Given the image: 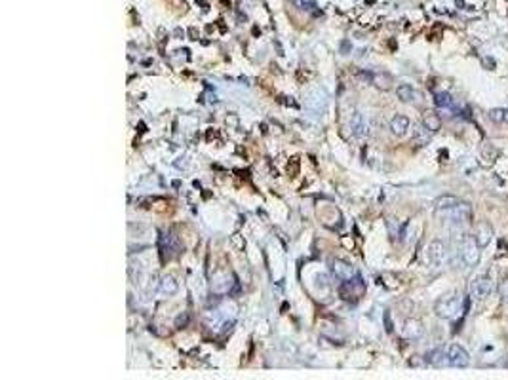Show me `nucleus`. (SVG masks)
I'll use <instances>...</instances> for the list:
<instances>
[{
    "instance_id": "f257e3e1",
    "label": "nucleus",
    "mask_w": 508,
    "mask_h": 380,
    "mask_svg": "<svg viewBox=\"0 0 508 380\" xmlns=\"http://www.w3.org/2000/svg\"><path fill=\"white\" fill-rule=\"evenodd\" d=\"M466 304L463 299H461V295L459 293H449V295H443L442 299H438L434 304V312L438 317H442V319H457L461 314H463V310H466Z\"/></svg>"
},
{
    "instance_id": "f03ea898",
    "label": "nucleus",
    "mask_w": 508,
    "mask_h": 380,
    "mask_svg": "<svg viewBox=\"0 0 508 380\" xmlns=\"http://www.w3.org/2000/svg\"><path fill=\"white\" fill-rule=\"evenodd\" d=\"M436 215L447 219V222H453V224H470L472 222V206L468 201H461L457 203L455 208L449 209H436Z\"/></svg>"
},
{
    "instance_id": "7ed1b4c3",
    "label": "nucleus",
    "mask_w": 508,
    "mask_h": 380,
    "mask_svg": "<svg viewBox=\"0 0 508 380\" xmlns=\"http://www.w3.org/2000/svg\"><path fill=\"white\" fill-rule=\"evenodd\" d=\"M459 253H461V258L468 268H474V266L479 262V257H482V245L478 244V240L474 238V234H466L461 240V245H459Z\"/></svg>"
},
{
    "instance_id": "20e7f679",
    "label": "nucleus",
    "mask_w": 508,
    "mask_h": 380,
    "mask_svg": "<svg viewBox=\"0 0 508 380\" xmlns=\"http://www.w3.org/2000/svg\"><path fill=\"white\" fill-rule=\"evenodd\" d=\"M365 293V285L360 276H356L352 280L343 281L339 285V297L343 301H358L362 295Z\"/></svg>"
},
{
    "instance_id": "39448f33",
    "label": "nucleus",
    "mask_w": 508,
    "mask_h": 380,
    "mask_svg": "<svg viewBox=\"0 0 508 380\" xmlns=\"http://www.w3.org/2000/svg\"><path fill=\"white\" fill-rule=\"evenodd\" d=\"M470 297L478 299V301H486L487 297L493 291V280L489 276H478L470 281Z\"/></svg>"
},
{
    "instance_id": "423d86ee",
    "label": "nucleus",
    "mask_w": 508,
    "mask_h": 380,
    "mask_svg": "<svg viewBox=\"0 0 508 380\" xmlns=\"http://www.w3.org/2000/svg\"><path fill=\"white\" fill-rule=\"evenodd\" d=\"M329 268H331V274H333L335 278L341 281L352 280V278L358 276L354 266L350 265V262H347V260H343V258H331L329 260Z\"/></svg>"
},
{
    "instance_id": "0eeeda50",
    "label": "nucleus",
    "mask_w": 508,
    "mask_h": 380,
    "mask_svg": "<svg viewBox=\"0 0 508 380\" xmlns=\"http://www.w3.org/2000/svg\"><path fill=\"white\" fill-rule=\"evenodd\" d=\"M447 361H449V367L465 369L470 363V356L461 344H449L447 346Z\"/></svg>"
},
{
    "instance_id": "6e6552de",
    "label": "nucleus",
    "mask_w": 508,
    "mask_h": 380,
    "mask_svg": "<svg viewBox=\"0 0 508 380\" xmlns=\"http://www.w3.org/2000/svg\"><path fill=\"white\" fill-rule=\"evenodd\" d=\"M427 257H429L430 266H434V268L443 265V260H445V244L442 240L430 242L429 249H427Z\"/></svg>"
},
{
    "instance_id": "1a4fd4ad",
    "label": "nucleus",
    "mask_w": 508,
    "mask_h": 380,
    "mask_svg": "<svg viewBox=\"0 0 508 380\" xmlns=\"http://www.w3.org/2000/svg\"><path fill=\"white\" fill-rule=\"evenodd\" d=\"M350 131L356 139H363V137L370 133V124L365 120V116L360 114V112H354L350 116Z\"/></svg>"
},
{
    "instance_id": "9d476101",
    "label": "nucleus",
    "mask_w": 508,
    "mask_h": 380,
    "mask_svg": "<svg viewBox=\"0 0 508 380\" xmlns=\"http://www.w3.org/2000/svg\"><path fill=\"white\" fill-rule=\"evenodd\" d=\"M425 363L430 367H436V369H442V367L449 365V361H447V348H434V350H430L427 354V358H425Z\"/></svg>"
},
{
    "instance_id": "9b49d317",
    "label": "nucleus",
    "mask_w": 508,
    "mask_h": 380,
    "mask_svg": "<svg viewBox=\"0 0 508 380\" xmlns=\"http://www.w3.org/2000/svg\"><path fill=\"white\" fill-rule=\"evenodd\" d=\"M422 335H425V327H422V323L419 319H407L404 323V337L407 340H417Z\"/></svg>"
},
{
    "instance_id": "f8f14e48",
    "label": "nucleus",
    "mask_w": 508,
    "mask_h": 380,
    "mask_svg": "<svg viewBox=\"0 0 508 380\" xmlns=\"http://www.w3.org/2000/svg\"><path fill=\"white\" fill-rule=\"evenodd\" d=\"M491 236H493V228H491V224L486 221H482L476 224V230H474V238L478 240V244L482 247H486L489 242H491Z\"/></svg>"
},
{
    "instance_id": "ddd939ff",
    "label": "nucleus",
    "mask_w": 508,
    "mask_h": 380,
    "mask_svg": "<svg viewBox=\"0 0 508 380\" xmlns=\"http://www.w3.org/2000/svg\"><path fill=\"white\" fill-rule=\"evenodd\" d=\"M409 118L406 114H396L394 118L390 120V131L392 135L396 137H404L409 131Z\"/></svg>"
},
{
    "instance_id": "4468645a",
    "label": "nucleus",
    "mask_w": 508,
    "mask_h": 380,
    "mask_svg": "<svg viewBox=\"0 0 508 380\" xmlns=\"http://www.w3.org/2000/svg\"><path fill=\"white\" fill-rule=\"evenodd\" d=\"M305 105H306L308 110H313V112H320V110H324V108H326V95L320 94L318 90H316V92H311V94L306 95Z\"/></svg>"
},
{
    "instance_id": "2eb2a0df",
    "label": "nucleus",
    "mask_w": 508,
    "mask_h": 380,
    "mask_svg": "<svg viewBox=\"0 0 508 380\" xmlns=\"http://www.w3.org/2000/svg\"><path fill=\"white\" fill-rule=\"evenodd\" d=\"M158 291L162 295H166V297H172V295L179 291V283H177L174 276H162L158 281Z\"/></svg>"
},
{
    "instance_id": "dca6fc26",
    "label": "nucleus",
    "mask_w": 508,
    "mask_h": 380,
    "mask_svg": "<svg viewBox=\"0 0 508 380\" xmlns=\"http://www.w3.org/2000/svg\"><path fill=\"white\" fill-rule=\"evenodd\" d=\"M422 126L429 129V131L436 133V131L442 129V118H440V114L434 112V110H427V112L422 114Z\"/></svg>"
},
{
    "instance_id": "f3484780",
    "label": "nucleus",
    "mask_w": 508,
    "mask_h": 380,
    "mask_svg": "<svg viewBox=\"0 0 508 380\" xmlns=\"http://www.w3.org/2000/svg\"><path fill=\"white\" fill-rule=\"evenodd\" d=\"M396 95H398V99L402 103H413L415 99H419V94L409 84H400L396 87Z\"/></svg>"
},
{
    "instance_id": "a211bd4d",
    "label": "nucleus",
    "mask_w": 508,
    "mask_h": 380,
    "mask_svg": "<svg viewBox=\"0 0 508 380\" xmlns=\"http://www.w3.org/2000/svg\"><path fill=\"white\" fill-rule=\"evenodd\" d=\"M370 80H371V84L375 87H379V90H383V92H386V90H390L392 87V76L390 74H385V72H375V74H370Z\"/></svg>"
},
{
    "instance_id": "6ab92c4d",
    "label": "nucleus",
    "mask_w": 508,
    "mask_h": 380,
    "mask_svg": "<svg viewBox=\"0 0 508 380\" xmlns=\"http://www.w3.org/2000/svg\"><path fill=\"white\" fill-rule=\"evenodd\" d=\"M179 249H181L179 240H177L174 234H164V236H162V251L170 253V255H177Z\"/></svg>"
},
{
    "instance_id": "aec40b11",
    "label": "nucleus",
    "mask_w": 508,
    "mask_h": 380,
    "mask_svg": "<svg viewBox=\"0 0 508 380\" xmlns=\"http://www.w3.org/2000/svg\"><path fill=\"white\" fill-rule=\"evenodd\" d=\"M430 137H432V131H429L425 126H417L413 131V144L415 147H425V144L430 143Z\"/></svg>"
},
{
    "instance_id": "412c9836",
    "label": "nucleus",
    "mask_w": 508,
    "mask_h": 380,
    "mask_svg": "<svg viewBox=\"0 0 508 380\" xmlns=\"http://www.w3.org/2000/svg\"><path fill=\"white\" fill-rule=\"evenodd\" d=\"M457 203H461V200H459L457 196H453V194H443V196H440L438 200H436V209H449V208H455Z\"/></svg>"
},
{
    "instance_id": "4be33fe9",
    "label": "nucleus",
    "mask_w": 508,
    "mask_h": 380,
    "mask_svg": "<svg viewBox=\"0 0 508 380\" xmlns=\"http://www.w3.org/2000/svg\"><path fill=\"white\" fill-rule=\"evenodd\" d=\"M434 105L438 108H449L453 105V99H451V95L447 92H438L434 95Z\"/></svg>"
},
{
    "instance_id": "5701e85b",
    "label": "nucleus",
    "mask_w": 508,
    "mask_h": 380,
    "mask_svg": "<svg viewBox=\"0 0 508 380\" xmlns=\"http://www.w3.org/2000/svg\"><path fill=\"white\" fill-rule=\"evenodd\" d=\"M504 114H506V108H491L489 110V120L495 124H502L504 122Z\"/></svg>"
},
{
    "instance_id": "b1692460",
    "label": "nucleus",
    "mask_w": 508,
    "mask_h": 380,
    "mask_svg": "<svg viewBox=\"0 0 508 380\" xmlns=\"http://www.w3.org/2000/svg\"><path fill=\"white\" fill-rule=\"evenodd\" d=\"M293 2L299 10H305V12H314L316 8V0H293Z\"/></svg>"
},
{
    "instance_id": "393cba45",
    "label": "nucleus",
    "mask_w": 508,
    "mask_h": 380,
    "mask_svg": "<svg viewBox=\"0 0 508 380\" xmlns=\"http://www.w3.org/2000/svg\"><path fill=\"white\" fill-rule=\"evenodd\" d=\"M499 295H501L502 302L508 304V280H502L501 285H499Z\"/></svg>"
},
{
    "instance_id": "a878e982",
    "label": "nucleus",
    "mask_w": 508,
    "mask_h": 380,
    "mask_svg": "<svg viewBox=\"0 0 508 380\" xmlns=\"http://www.w3.org/2000/svg\"><path fill=\"white\" fill-rule=\"evenodd\" d=\"M187 321H189V316H179L177 317V321H175V325L181 329V325H187Z\"/></svg>"
},
{
    "instance_id": "bb28decb",
    "label": "nucleus",
    "mask_w": 508,
    "mask_h": 380,
    "mask_svg": "<svg viewBox=\"0 0 508 380\" xmlns=\"http://www.w3.org/2000/svg\"><path fill=\"white\" fill-rule=\"evenodd\" d=\"M385 321H386V331H388V333H392V323H390V314H388V312H386V314H385Z\"/></svg>"
},
{
    "instance_id": "cd10ccee",
    "label": "nucleus",
    "mask_w": 508,
    "mask_h": 380,
    "mask_svg": "<svg viewBox=\"0 0 508 380\" xmlns=\"http://www.w3.org/2000/svg\"><path fill=\"white\" fill-rule=\"evenodd\" d=\"M504 122L508 124V108H506V114H504Z\"/></svg>"
}]
</instances>
